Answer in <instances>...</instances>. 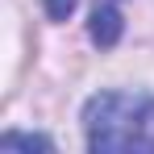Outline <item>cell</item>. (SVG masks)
Masks as SVG:
<instances>
[{
  "mask_svg": "<svg viewBox=\"0 0 154 154\" xmlns=\"http://www.w3.org/2000/svg\"><path fill=\"white\" fill-rule=\"evenodd\" d=\"M83 133L92 150H154V96L100 92L83 104Z\"/></svg>",
  "mask_w": 154,
  "mask_h": 154,
  "instance_id": "obj_1",
  "label": "cell"
},
{
  "mask_svg": "<svg viewBox=\"0 0 154 154\" xmlns=\"http://www.w3.org/2000/svg\"><path fill=\"white\" fill-rule=\"evenodd\" d=\"M54 142L42 133H4L0 137V150H50Z\"/></svg>",
  "mask_w": 154,
  "mask_h": 154,
  "instance_id": "obj_2",
  "label": "cell"
}]
</instances>
